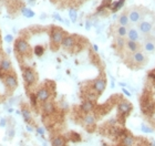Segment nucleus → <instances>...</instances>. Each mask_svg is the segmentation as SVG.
<instances>
[{
    "instance_id": "36",
    "label": "nucleus",
    "mask_w": 155,
    "mask_h": 146,
    "mask_svg": "<svg viewBox=\"0 0 155 146\" xmlns=\"http://www.w3.org/2000/svg\"><path fill=\"white\" fill-rule=\"evenodd\" d=\"M91 27H92V21H91V19H87V21H85V29H87V30H90Z\"/></svg>"
},
{
    "instance_id": "26",
    "label": "nucleus",
    "mask_w": 155,
    "mask_h": 146,
    "mask_svg": "<svg viewBox=\"0 0 155 146\" xmlns=\"http://www.w3.org/2000/svg\"><path fill=\"white\" fill-rule=\"evenodd\" d=\"M52 146H65V140L61 136H56L52 140Z\"/></svg>"
},
{
    "instance_id": "14",
    "label": "nucleus",
    "mask_w": 155,
    "mask_h": 146,
    "mask_svg": "<svg viewBox=\"0 0 155 146\" xmlns=\"http://www.w3.org/2000/svg\"><path fill=\"white\" fill-rule=\"evenodd\" d=\"M125 48H126V50L131 52V53H133V52H136L141 49V45L138 42H135V41H130V40H126L125 41Z\"/></svg>"
},
{
    "instance_id": "15",
    "label": "nucleus",
    "mask_w": 155,
    "mask_h": 146,
    "mask_svg": "<svg viewBox=\"0 0 155 146\" xmlns=\"http://www.w3.org/2000/svg\"><path fill=\"white\" fill-rule=\"evenodd\" d=\"M80 108H81V111H82L83 113H85V114H87V113H91L93 110H94V103H93L92 101L85 100V101L81 104Z\"/></svg>"
},
{
    "instance_id": "42",
    "label": "nucleus",
    "mask_w": 155,
    "mask_h": 146,
    "mask_svg": "<svg viewBox=\"0 0 155 146\" xmlns=\"http://www.w3.org/2000/svg\"><path fill=\"white\" fill-rule=\"evenodd\" d=\"M47 17H48V16H47L45 13H41V14H40V19H41V20H44L45 18H47Z\"/></svg>"
},
{
    "instance_id": "32",
    "label": "nucleus",
    "mask_w": 155,
    "mask_h": 146,
    "mask_svg": "<svg viewBox=\"0 0 155 146\" xmlns=\"http://www.w3.org/2000/svg\"><path fill=\"white\" fill-rule=\"evenodd\" d=\"M30 102H31V105L32 106H36L38 103V99L37 96H36V94H31L30 95Z\"/></svg>"
},
{
    "instance_id": "43",
    "label": "nucleus",
    "mask_w": 155,
    "mask_h": 146,
    "mask_svg": "<svg viewBox=\"0 0 155 146\" xmlns=\"http://www.w3.org/2000/svg\"><path fill=\"white\" fill-rule=\"evenodd\" d=\"M92 47H93V50L95 51V52H98V51H99V47H98L96 45H92Z\"/></svg>"
},
{
    "instance_id": "6",
    "label": "nucleus",
    "mask_w": 155,
    "mask_h": 146,
    "mask_svg": "<svg viewBox=\"0 0 155 146\" xmlns=\"http://www.w3.org/2000/svg\"><path fill=\"white\" fill-rule=\"evenodd\" d=\"M106 88V80L104 77H98L92 83V89L96 94H102Z\"/></svg>"
},
{
    "instance_id": "9",
    "label": "nucleus",
    "mask_w": 155,
    "mask_h": 146,
    "mask_svg": "<svg viewBox=\"0 0 155 146\" xmlns=\"http://www.w3.org/2000/svg\"><path fill=\"white\" fill-rule=\"evenodd\" d=\"M3 80H5V84L7 85V88L10 89L11 91L18 86V79H17V76L14 75V74H11V73L10 74H6Z\"/></svg>"
},
{
    "instance_id": "30",
    "label": "nucleus",
    "mask_w": 155,
    "mask_h": 146,
    "mask_svg": "<svg viewBox=\"0 0 155 146\" xmlns=\"http://www.w3.org/2000/svg\"><path fill=\"white\" fill-rule=\"evenodd\" d=\"M52 18L54 20H56V21H59V22H62V23H64V19L62 18L61 16L59 14L58 12H54V13H52Z\"/></svg>"
},
{
    "instance_id": "1",
    "label": "nucleus",
    "mask_w": 155,
    "mask_h": 146,
    "mask_svg": "<svg viewBox=\"0 0 155 146\" xmlns=\"http://www.w3.org/2000/svg\"><path fill=\"white\" fill-rule=\"evenodd\" d=\"M14 50L17 51L20 56H25L31 51V48L25 39L19 38L14 41Z\"/></svg>"
},
{
    "instance_id": "29",
    "label": "nucleus",
    "mask_w": 155,
    "mask_h": 146,
    "mask_svg": "<svg viewBox=\"0 0 155 146\" xmlns=\"http://www.w3.org/2000/svg\"><path fill=\"white\" fill-rule=\"evenodd\" d=\"M13 40H14V37H13V34L11 33H8L5 36V41H6L7 43H12Z\"/></svg>"
},
{
    "instance_id": "2",
    "label": "nucleus",
    "mask_w": 155,
    "mask_h": 146,
    "mask_svg": "<svg viewBox=\"0 0 155 146\" xmlns=\"http://www.w3.org/2000/svg\"><path fill=\"white\" fill-rule=\"evenodd\" d=\"M65 37V32L62 29L58 28V27H53V29L51 30L50 33V39H51V43L54 45H61L62 40Z\"/></svg>"
},
{
    "instance_id": "5",
    "label": "nucleus",
    "mask_w": 155,
    "mask_h": 146,
    "mask_svg": "<svg viewBox=\"0 0 155 146\" xmlns=\"http://www.w3.org/2000/svg\"><path fill=\"white\" fill-rule=\"evenodd\" d=\"M131 62L137 64V65H143V64H146V62H147V57H146V54H144V52L138 50L131 54Z\"/></svg>"
},
{
    "instance_id": "49",
    "label": "nucleus",
    "mask_w": 155,
    "mask_h": 146,
    "mask_svg": "<svg viewBox=\"0 0 155 146\" xmlns=\"http://www.w3.org/2000/svg\"><path fill=\"white\" fill-rule=\"evenodd\" d=\"M0 11H1V5H0Z\"/></svg>"
},
{
    "instance_id": "34",
    "label": "nucleus",
    "mask_w": 155,
    "mask_h": 146,
    "mask_svg": "<svg viewBox=\"0 0 155 146\" xmlns=\"http://www.w3.org/2000/svg\"><path fill=\"white\" fill-rule=\"evenodd\" d=\"M6 126H7V120L5 117H1L0 119V127L1 128H5Z\"/></svg>"
},
{
    "instance_id": "38",
    "label": "nucleus",
    "mask_w": 155,
    "mask_h": 146,
    "mask_svg": "<svg viewBox=\"0 0 155 146\" xmlns=\"http://www.w3.org/2000/svg\"><path fill=\"white\" fill-rule=\"evenodd\" d=\"M7 134L9 135V137H10V138H12L13 136H14V130H13V128H11V130H9V131L7 132Z\"/></svg>"
},
{
    "instance_id": "11",
    "label": "nucleus",
    "mask_w": 155,
    "mask_h": 146,
    "mask_svg": "<svg viewBox=\"0 0 155 146\" xmlns=\"http://www.w3.org/2000/svg\"><path fill=\"white\" fill-rule=\"evenodd\" d=\"M132 104L129 103L127 101H122L118 103V111L121 115H127L132 111Z\"/></svg>"
},
{
    "instance_id": "21",
    "label": "nucleus",
    "mask_w": 155,
    "mask_h": 146,
    "mask_svg": "<svg viewBox=\"0 0 155 146\" xmlns=\"http://www.w3.org/2000/svg\"><path fill=\"white\" fill-rule=\"evenodd\" d=\"M21 116H22L23 121H25L27 124L31 123V121H32V114H31V112L28 108H23L21 110Z\"/></svg>"
},
{
    "instance_id": "48",
    "label": "nucleus",
    "mask_w": 155,
    "mask_h": 146,
    "mask_svg": "<svg viewBox=\"0 0 155 146\" xmlns=\"http://www.w3.org/2000/svg\"><path fill=\"white\" fill-rule=\"evenodd\" d=\"M12 31H13V33H17V29H16V28H13Z\"/></svg>"
},
{
    "instance_id": "44",
    "label": "nucleus",
    "mask_w": 155,
    "mask_h": 146,
    "mask_svg": "<svg viewBox=\"0 0 155 146\" xmlns=\"http://www.w3.org/2000/svg\"><path fill=\"white\" fill-rule=\"evenodd\" d=\"M7 53H8V54H11V52H12V50H11V48H9V47H8V48H7Z\"/></svg>"
},
{
    "instance_id": "16",
    "label": "nucleus",
    "mask_w": 155,
    "mask_h": 146,
    "mask_svg": "<svg viewBox=\"0 0 155 146\" xmlns=\"http://www.w3.org/2000/svg\"><path fill=\"white\" fill-rule=\"evenodd\" d=\"M20 12H21V14H22L25 18H27V19H32V18H34V16H36L34 11L31 9L30 7H25V6L21 7Z\"/></svg>"
},
{
    "instance_id": "18",
    "label": "nucleus",
    "mask_w": 155,
    "mask_h": 146,
    "mask_svg": "<svg viewBox=\"0 0 155 146\" xmlns=\"http://www.w3.org/2000/svg\"><path fill=\"white\" fill-rule=\"evenodd\" d=\"M95 122H96V119H95V116L93 114H91V113H87V114H85L84 117H83V123H84L85 126L94 125Z\"/></svg>"
},
{
    "instance_id": "3",
    "label": "nucleus",
    "mask_w": 155,
    "mask_h": 146,
    "mask_svg": "<svg viewBox=\"0 0 155 146\" xmlns=\"http://www.w3.org/2000/svg\"><path fill=\"white\" fill-rule=\"evenodd\" d=\"M22 79H23L25 84L27 86H30L32 84H34L36 81H37V76H36L34 71L32 70L31 68H28V66L22 70Z\"/></svg>"
},
{
    "instance_id": "17",
    "label": "nucleus",
    "mask_w": 155,
    "mask_h": 146,
    "mask_svg": "<svg viewBox=\"0 0 155 146\" xmlns=\"http://www.w3.org/2000/svg\"><path fill=\"white\" fill-rule=\"evenodd\" d=\"M0 70H2L6 73L12 71V63H11V61L8 60V59H2L0 61Z\"/></svg>"
},
{
    "instance_id": "23",
    "label": "nucleus",
    "mask_w": 155,
    "mask_h": 146,
    "mask_svg": "<svg viewBox=\"0 0 155 146\" xmlns=\"http://www.w3.org/2000/svg\"><path fill=\"white\" fill-rule=\"evenodd\" d=\"M68 13H69V18L71 20V22L75 23L76 20H78V10H76L75 8H70Z\"/></svg>"
},
{
    "instance_id": "20",
    "label": "nucleus",
    "mask_w": 155,
    "mask_h": 146,
    "mask_svg": "<svg viewBox=\"0 0 155 146\" xmlns=\"http://www.w3.org/2000/svg\"><path fill=\"white\" fill-rule=\"evenodd\" d=\"M143 49L146 51V52H154L155 51V42L153 40H146L144 43H143Z\"/></svg>"
},
{
    "instance_id": "40",
    "label": "nucleus",
    "mask_w": 155,
    "mask_h": 146,
    "mask_svg": "<svg viewBox=\"0 0 155 146\" xmlns=\"http://www.w3.org/2000/svg\"><path fill=\"white\" fill-rule=\"evenodd\" d=\"M28 1V3L30 5V6H34L36 5V0H27Z\"/></svg>"
},
{
    "instance_id": "19",
    "label": "nucleus",
    "mask_w": 155,
    "mask_h": 146,
    "mask_svg": "<svg viewBox=\"0 0 155 146\" xmlns=\"http://www.w3.org/2000/svg\"><path fill=\"white\" fill-rule=\"evenodd\" d=\"M118 25H123V27H127V28H129V25H130L131 22H130L129 17H127V13H122V14L118 17Z\"/></svg>"
},
{
    "instance_id": "28",
    "label": "nucleus",
    "mask_w": 155,
    "mask_h": 146,
    "mask_svg": "<svg viewBox=\"0 0 155 146\" xmlns=\"http://www.w3.org/2000/svg\"><path fill=\"white\" fill-rule=\"evenodd\" d=\"M33 52H34V54L37 57H41V56L44 54V48L42 45H36L34 49H33Z\"/></svg>"
},
{
    "instance_id": "33",
    "label": "nucleus",
    "mask_w": 155,
    "mask_h": 146,
    "mask_svg": "<svg viewBox=\"0 0 155 146\" xmlns=\"http://www.w3.org/2000/svg\"><path fill=\"white\" fill-rule=\"evenodd\" d=\"M141 130H142L144 133H152V132H153V128L149 127L147 125H144V124L141 126Z\"/></svg>"
},
{
    "instance_id": "13",
    "label": "nucleus",
    "mask_w": 155,
    "mask_h": 146,
    "mask_svg": "<svg viewBox=\"0 0 155 146\" xmlns=\"http://www.w3.org/2000/svg\"><path fill=\"white\" fill-rule=\"evenodd\" d=\"M41 108H42V112L47 115L52 114V113H54V111H56V106H54V104L51 101L43 102L42 105H41Z\"/></svg>"
},
{
    "instance_id": "8",
    "label": "nucleus",
    "mask_w": 155,
    "mask_h": 146,
    "mask_svg": "<svg viewBox=\"0 0 155 146\" xmlns=\"http://www.w3.org/2000/svg\"><path fill=\"white\" fill-rule=\"evenodd\" d=\"M126 40H130V41H135L138 42L141 40V33L137 30V28L135 27H131L127 29V33H126Z\"/></svg>"
},
{
    "instance_id": "47",
    "label": "nucleus",
    "mask_w": 155,
    "mask_h": 146,
    "mask_svg": "<svg viewBox=\"0 0 155 146\" xmlns=\"http://www.w3.org/2000/svg\"><path fill=\"white\" fill-rule=\"evenodd\" d=\"M151 146H155V141H153V142L151 143Z\"/></svg>"
},
{
    "instance_id": "22",
    "label": "nucleus",
    "mask_w": 155,
    "mask_h": 146,
    "mask_svg": "<svg viewBox=\"0 0 155 146\" xmlns=\"http://www.w3.org/2000/svg\"><path fill=\"white\" fill-rule=\"evenodd\" d=\"M124 3H125V0H118V1H115V2H112L110 9H111V11L113 13L116 12L118 10H120L124 6Z\"/></svg>"
},
{
    "instance_id": "37",
    "label": "nucleus",
    "mask_w": 155,
    "mask_h": 146,
    "mask_svg": "<svg viewBox=\"0 0 155 146\" xmlns=\"http://www.w3.org/2000/svg\"><path fill=\"white\" fill-rule=\"evenodd\" d=\"M37 133L40 135V136H43L44 135V128L43 127H38L37 128Z\"/></svg>"
},
{
    "instance_id": "25",
    "label": "nucleus",
    "mask_w": 155,
    "mask_h": 146,
    "mask_svg": "<svg viewBox=\"0 0 155 146\" xmlns=\"http://www.w3.org/2000/svg\"><path fill=\"white\" fill-rule=\"evenodd\" d=\"M127 27H123V25H118L116 28V34L118 37H121V38H125L126 37V33H127Z\"/></svg>"
},
{
    "instance_id": "35",
    "label": "nucleus",
    "mask_w": 155,
    "mask_h": 146,
    "mask_svg": "<svg viewBox=\"0 0 155 146\" xmlns=\"http://www.w3.org/2000/svg\"><path fill=\"white\" fill-rule=\"evenodd\" d=\"M81 140L80 135L78 133H72V141L73 142H79V141Z\"/></svg>"
},
{
    "instance_id": "24",
    "label": "nucleus",
    "mask_w": 155,
    "mask_h": 146,
    "mask_svg": "<svg viewBox=\"0 0 155 146\" xmlns=\"http://www.w3.org/2000/svg\"><path fill=\"white\" fill-rule=\"evenodd\" d=\"M124 146H133L134 143H135V140L132 135H125L123 137V141H122Z\"/></svg>"
},
{
    "instance_id": "45",
    "label": "nucleus",
    "mask_w": 155,
    "mask_h": 146,
    "mask_svg": "<svg viewBox=\"0 0 155 146\" xmlns=\"http://www.w3.org/2000/svg\"><path fill=\"white\" fill-rule=\"evenodd\" d=\"M6 110H7V112H8V113H12V112H13V108H6Z\"/></svg>"
},
{
    "instance_id": "10",
    "label": "nucleus",
    "mask_w": 155,
    "mask_h": 146,
    "mask_svg": "<svg viewBox=\"0 0 155 146\" xmlns=\"http://www.w3.org/2000/svg\"><path fill=\"white\" fill-rule=\"evenodd\" d=\"M50 91L49 89H47V88H41V89L38 90L37 94H36V96H37L38 99V102H41V103H43V102L45 101H49L50 99Z\"/></svg>"
},
{
    "instance_id": "12",
    "label": "nucleus",
    "mask_w": 155,
    "mask_h": 146,
    "mask_svg": "<svg viewBox=\"0 0 155 146\" xmlns=\"http://www.w3.org/2000/svg\"><path fill=\"white\" fill-rule=\"evenodd\" d=\"M75 45V38L74 36H70L65 34V37L63 38L61 42V47L63 49H71Z\"/></svg>"
},
{
    "instance_id": "39",
    "label": "nucleus",
    "mask_w": 155,
    "mask_h": 146,
    "mask_svg": "<svg viewBox=\"0 0 155 146\" xmlns=\"http://www.w3.org/2000/svg\"><path fill=\"white\" fill-rule=\"evenodd\" d=\"M122 91H123V93H124V94H125L126 96H131V93H130V92H129V91H127L126 89H122Z\"/></svg>"
},
{
    "instance_id": "4",
    "label": "nucleus",
    "mask_w": 155,
    "mask_h": 146,
    "mask_svg": "<svg viewBox=\"0 0 155 146\" xmlns=\"http://www.w3.org/2000/svg\"><path fill=\"white\" fill-rule=\"evenodd\" d=\"M127 17H129V19H130L131 23L137 25L138 22H141L143 20V13L138 8L133 7V8L129 9V11H127Z\"/></svg>"
},
{
    "instance_id": "7",
    "label": "nucleus",
    "mask_w": 155,
    "mask_h": 146,
    "mask_svg": "<svg viewBox=\"0 0 155 146\" xmlns=\"http://www.w3.org/2000/svg\"><path fill=\"white\" fill-rule=\"evenodd\" d=\"M137 25H138L137 30L143 36H149V33L152 32V30H153V23L151 21H147V20H142Z\"/></svg>"
},
{
    "instance_id": "46",
    "label": "nucleus",
    "mask_w": 155,
    "mask_h": 146,
    "mask_svg": "<svg viewBox=\"0 0 155 146\" xmlns=\"http://www.w3.org/2000/svg\"><path fill=\"white\" fill-rule=\"evenodd\" d=\"M16 113L19 115H21V111H19V110H16Z\"/></svg>"
},
{
    "instance_id": "31",
    "label": "nucleus",
    "mask_w": 155,
    "mask_h": 146,
    "mask_svg": "<svg viewBox=\"0 0 155 146\" xmlns=\"http://www.w3.org/2000/svg\"><path fill=\"white\" fill-rule=\"evenodd\" d=\"M96 97H98V94H96L95 92H94V93H90V92H89L87 94V100H89V101H92V102L95 101Z\"/></svg>"
},
{
    "instance_id": "41",
    "label": "nucleus",
    "mask_w": 155,
    "mask_h": 146,
    "mask_svg": "<svg viewBox=\"0 0 155 146\" xmlns=\"http://www.w3.org/2000/svg\"><path fill=\"white\" fill-rule=\"evenodd\" d=\"M25 128H27L28 132H33V128H32L30 125H25Z\"/></svg>"
},
{
    "instance_id": "27",
    "label": "nucleus",
    "mask_w": 155,
    "mask_h": 146,
    "mask_svg": "<svg viewBox=\"0 0 155 146\" xmlns=\"http://www.w3.org/2000/svg\"><path fill=\"white\" fill-rule=\"evenodd\" d=\"M125 38H121V37H116L115 39V47L118 48V50H122L125 48Z\"/></svg>"
}]
</instances>
